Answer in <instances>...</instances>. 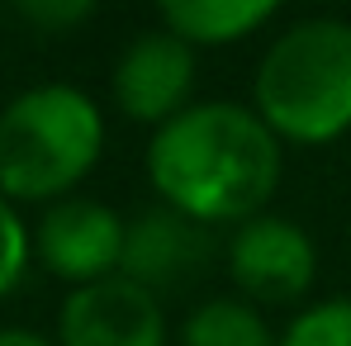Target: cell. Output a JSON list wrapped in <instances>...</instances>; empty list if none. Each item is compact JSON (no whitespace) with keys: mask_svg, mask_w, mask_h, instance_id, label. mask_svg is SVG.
<instances>
[{"mask_svg":"<svg viewBox=\"0 0 351 346\" xmlns=\"http://www.w3.org/2000/svg\"><path fill=\"white\" fill-rule=\"evenodd\" d=\"M123 237H128V223L110 204L71 195L43 209L34 228V261H43V271L66 280L71 289L100 285L123 266Z\"/></svg>","mask_w":351,"mask_h":346,"instance_id":"obj_5","label":"cell"},{"mask_svg":"<svg viewBox=\"0 0 351 346\" xmlns=\"http://www.w3.org/2000/svg\"><path fill=\"white\" fill-rule=\"evenodd\" d=\"M252 110L294 147H328L351 133V24L304 19L285 29L252 81Z\"/></svg>","mask_w":351,"mask_h":346,"instance_id":"obj_2","label":"cell"},{"mask_svg":"<svg viewBox=\"0 0 351 346\" xmlns=\"http://www.w3.org/2000/svg\"><path fill=\"white\" fill-rule=\"evenodd\" d=\"M276 10H280V0H157L162 29L185 38L195 53L252 38L261 24H271Z\"/></svg>","mask_w":351,"mask_h":346,"instance_id":"obj_9","label":"cell"},{"mask_svg":"<svg viewBox=\"0 0 351 346\" xmlns=\"http://www.w3.org/2000/svg\"><path fill=\"white\" fill-rule=\"evenodd\" d=\"M228 275L247 304L285 308V304H299L318 280V247L294 219L266 209L237 223L228 242Z\"/></svg>","mask_w":351,"mask_h":346,"instance_id":"obj_4","label":"cell"},{"mask_svg":"<svg viewBox=\"0 0 351 346\" xmlns=\"http://www.w3.org/2000/svg\"><path fill=\"white\" fill-rule=\"evenodd\" d=\"M209 256H214L209 228L185 219V214H176V209H167V204H157V209H147V214H138L128 223L119 275H128L133 285L152 289L162 299L167 289H180V285H190L195 275H204Z\"/></svg>","mask_w":351,"mask_h":346,"instance_id":"obj_8","label":"cell"},{"mask_svg":"<svg viewBox=\"0 0 351 346\" xmlns=\"http://www.w3.org/2000/svg\"><path fill=\"white\" fill-rule=\"evenodd\" d=\"M280 346H351V299H318L294 313Z\"/></svg>","mask_w":351,"mask_h":346,"instance_id":"obj_11","label":"cell"},{"mask_svg":"<svg viewBox=\"0 0 351 346\" xmlns=\"http://www.w3.org/2000/svg\"><path fill=\"white\" fill-rule=\"evenodd\" d=\"M280 166V138L252 105L233 100L190 105L147 143V180L157 199L204 228L266 214Z\"/></svg>","mask_w":351,"mask_h":346,"instance_id":"obj_1","label":"cell"},{"mask_svg":"<svg viewBox=\"0 0 351 346\" xmlns=\"http://www.w3.org/2000/svg\"><path fill=\"white\" fill-rule=\"evenodd\" d=\"M34 261V232L19 219V204L0 195V299L14 294Z\"/></svg>","mask_w":351,"mask_h":346,"instance_id":"obj_12","label":"cell"},{"mask_svg":"<svg viewBox=\"0 0 351 346\" xmlns=\"http://www.w3.org/2000/svg\"><path fill=\"white\" fill-rule=\"evenodd\" d=\"M58 346H167L162 299L128 275L71 289L58 313Z\"/></svg>","mask_w":351,"mask_h":346,"instance_id":"obj_7","label":"cell"},{"mask_svg":"<svg viewBox=\"0 0 351 346\" xmlns=\"http://www.w3.org/2000/svg\"><path fill=\"white\" fill-rule=\"evenodd\" d=\"M105 114L76 86H29L0 110V195L14 204H58L95 171Z\"/></svg>","mask_w":351,"mask_h":346,"instance_id":"obj_3","label":"cell"},{"mask_svg":"<svg viewBox=\"0 0 351 346\" xmlns=\"http://www.w3.org/2000/svg\"><path fill=\"white\" fill-rule=\"evenodd\" d=\"M10 5H14L34 29H43V34H66V29L86 24L100 0H10Z\"/></svg>","mask_w":351,"mask_h":346,"instance_id":"obj_13","label":"cell"},{"mask_svg":"<svg viewBox=\"0 0 351 346\" xmlns=\"http://www.w3.org/2000/svg\"><path fill=\"white\" fill-rule=\"evenodd\" d=\"M180 346H280V332L247 299H204L180 323Z\"/></svg>","mask_w":351,"mask_h":346,"instance_id":"obj_10","label":"cell"},{"mask_svg":"<svg viewBox=\"0 0 351 346\" xmlns=\"http://www.w3.org/2000/svg\"><path fill=\"white\" fill-rule=\"evenodd\" d=\"M195 48L185 38H176L171 29H152L138 34L114 62V105L133 123H171L176 114L190 110L195 95Z\"/></svg>","mask_w":351,"mask_h":346,"instance_id":"obj_6","label":"cell"},{"mask_svg":"<svg viewBox=\"0 0 351 346\" xmlns=\"http://www.w3.org/2000/svg\"><path fill=\"white\" fill-rule=\"evenodd\" d=\"M0 346H58V337H43L34 328H0Z\"/></svg>","mask_w":351,"mask_h":346,"instance_id":"obj_14","label":"cell"}]
</instances>
